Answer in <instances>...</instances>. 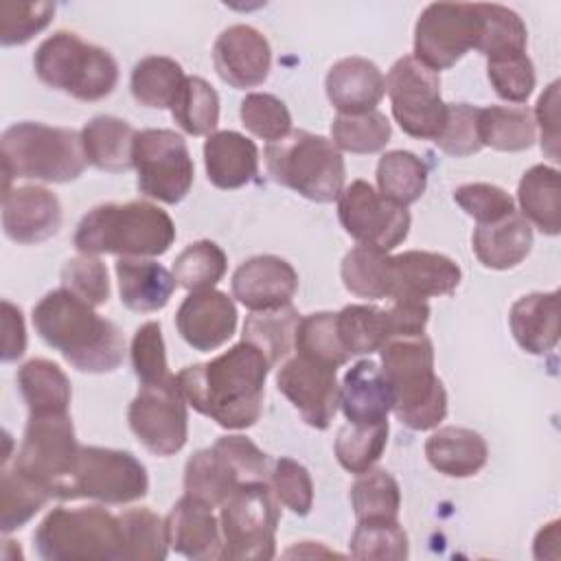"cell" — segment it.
Segmentation results:
<instances>
[{
	"label": "cell",
	"mask_w": 561,
	"mask_h": 561,
	"mask_svg": "<svg viewBox=\"0 0 561 561\" xmlns=\"http://www.w3.org/2000/svg\"><path fill=\"white\" fill-rule=\"evenodd\" d=\"M33 68L42 83L85 103L110 96L118 83L116 59L70 31L46 37L33 55Z\"/></svg>",
	"instance_id": "obj_7"
},
{
	"label": "cell",
	"mask_w": 561,
	"mask_h": 561,
	"mask_svg": "<svg viewBox=\"0 0 561 561\" xmlns=\"http://www.w3.org/2000/svg\"><path fill=\"white\" fill-rule=\"evenodd\" d=\"M392 116L412 138L434 140L447 116V103L440 96V79L412 55L397 59L386 77Z\"/></svg>",
	"instance_id": "obj_14"
},
{
	"label": "cell",
	"mask_w": 561,
	"mask_h": 561,
	"mask_svg": "<svg viewBox=\"0 0 561 561\" xmlns=\"http://www.w3.org/2000/svg\"><path fill=\"white\" fill-rule=\"evenodd\" d=\"M127 421L134 436L156 456H173L186 445L188 414L178 379L140 386L129 403Z\"/></svg>",
	"instance_id": "obj_15"
},
{
	"label": "cell",
	"mask_w": 561,
	"mask_h": 561,
	"mask_svg": "<svg viewBox=\"0 0 561 561\" xmlns=\"http://www.w3.org/2000/svg\"><path fill=\"white\" fill-rule=\"evenodd\" d=\"M267 484L285 508L294 515H309L313 506V482L309 471L294 458H278L272 462Z\"/></svg>",
	"instance_id": "obj_52"
},
{
	"label": "cell",
	"mask_w": 561,
	"mask_h": 561,
	"mask_svg": "<svg viewBox=\"0 0 561 561\" xmlns=\"http://www.w3.org/2000/svg\"><path fill=\"white\" fill-rule=\"evenodd\" d=\"M4 191L13 178L64 184L77 180L88 160L81 145V134L68 127L44 123H15L0 138Z\"/></svg>",
	"instance_id": "obj_5"
},
{
	"label": "cell",
	"mask_w": 561,
	"mask_h": 561,
	"mask_svg": "<svg viewBox=\"0 0 561 561\" xmlns=\"http://www.w3.org/2000/svg\"><path fill=\"white\" fill-rule=\"evenodd\" d=\"M298 322L300 313L291 305L267 311H252L243 324V342L261 351L270 366H276L289 355Z\"/></svg>",
	"instance_id": "obj_37"
},
{
	"label": "cell",
	"mask_w": 561,
	"mask_h": 561,
	"mask_svg": "<svg viewBox=\"0 0 561 561\" xmlns=\"http://www.w3.org/2000/svg\"><path fill=\"white\" fill-rule=\"evenodd\" d=\"M267 173L280 186L298 195L329 204L344 191L346 167L333 140L305 129H291L263 151Z\"/></svg>",
	"instance_id": "obj_6"
},
{
	"label": "cell",
	"mask_w": 561,
	"mask_h": 561,
	"mask_svg": "<svg viewBox=\"0 0 561 561\" xmlns=\"http://www.w3.org/2000/svg\"><path fill=\"white\" fill-rule=\"evenodd\" d=\"M471 248L484 267L511 270L528 256L533 248V228L515 210L500 221L478 224L471 237Z\"/></svg>",
	"instance_id": "obj_30"
},
{
	"label": "cell",
	"mask_w": 561,
	"mask_h": 561,
	"mask_svg": "<svg viewBox=\"0 0 561 561\" xmlns=\"http://www.w3.org/2000/svg\"><path fill=\"white\" fill-rule=\"evenodd\" d=\"M486 77L495 94L511 103H524L535 90V66L526 53L486 59Z\"/></svg>",
	"instance_id": "obj_55"
},
{
	"label": "cell",
	"mask_w": 561,
	"mask_h": 561,
	"mask_svg": "<svg viewBox=\"0 0 561 561\" xmlns=\"http://www.w3.org/2000/svg\"><path fill=\"white\" fill-rule=\"evenodd\" d=\"M26 351V327L20 307L2 300V362H15Z\"/></svg>",
	"instance_id": "obj_61"
},
{
	"label": "cell",
	"mask_w": 561,
	"mask_h": 561,
	"mask_svg": "<svg viewBox=\"0 0 561 561\" xmlns=\"http://www.w3.org/2000/svg\"><path fill=\"white\" fill-rule=\"evenodd\" d=\"M53 497V493L35 478L26 476L18 467H2L0 484V528L4 535L22 528L31 522Z\"/></svg>",
	"instance_id": "obj_39"
},
{
	"label": "cell",
	"mask_w": 561,
	"mask_h": 561,
	"mask_svg": "<svg viewBox=\"0 0 561 561\" xmlns=\"http://www.w3.org/2000/svg\"><path fill=\"white\" fill-rule=\"evenodd\" d=\"M204 167L210 184L217 188H241L259 171V149L239 131H215L204 142Z\"/></svg>",
	"instance_id": "obj_26"
},
{
	"label": "cell",
	"mask_w": 561,
	"mask_h": 561,
	"mask_svg": "<svg viewBox=\"0 0 561 561\" xmlns=\"http://www.w3.org/2000/svg\"><path fill=\"white\" fill-rule=\"evenodd\" d=\"M427 462L443 476L449 478H471L476 476L489 458V447L484 438L469 427H438L425 440Z\"/></svg>",
	"instance_id": "obj_31"
},
{
	"label": "cell",
	"mask_w": 561,
	"mask_h": 561,
	"mask_svg": "<svg viewBox=\"0 0 561 561\" xmlns=\"http://www.w3.org/2000/svg\"><path fill=\"white\" fill-rule=\"evenodd\" d=\"M462 272L445 254L427 250H408L392 256V291L388 300H425L449 296L460 285Z\"/></svg>",
	"instance_id": "obj_22"
},
{
	"label": "cell",
	"mask_w": 561,
	"mask_h": 561,
	"mask_svg": "<svg viewBox=\"0 0 561 561\" xmlns=\"http://www.w3.org/2000/svg\"><path fill=\"white\" fill-rule=\"evenodd\" d=\"M351 506L357 522L397 519L401 508V491L397 480L383 469L357 473V480L351 486Z\"/></svg>",
	"instance_id": "obj_45"
},
{
	"label": "cell",
	"mask_w": 561,
	"mask_h": 561,
	"mask_svg": "<svg viewBox=\"0 0 561 561\" xmlns=\"http://www.w3.org/2000/svg\"><path fill=\"white\" fill-rule=\"evenodd\" d=\"M298 274L280 256L259 254L243 261L232 274V296L250 311H267L291 305Z\"/></svg>",
	"instance_id": "obj_20"
},
{
	"label": "cell",
	"mask_w": 561,
	"mask_h": 561,
	"mask_svg": "<svg viewBox=\"0 0 561 561\" xmlns=\"http://www.w3.org/2000/svg\"><path fill=\"white\" fill-rule=\"evenodd\" d=\"M123 533V559L127 561H162L169 552L167 524L153 511L127 508L118 515Z\"/></svg>",
	"instance_id": "obj_42"
},
{
	"label": "cell",
	"mask_w": 561,
	"mask_h": 561,
	"mask_svg": "<svg viewBox=\"0 0 561 561\" xmlns=\"http://www.w3.org/2000/svg\"><path fill=\"white\" fill-rule=\"evenodd\" d=\"M340 408L353 425L388 421V414L392 412V392L379 364L359 359L346 370L340 386Z\"/></svg>",
	"instance_id": "obj_25"
},
{
	"label": "cell",
	"mask_w": 561,
	"mask_h": 561,
	"mask_svg": "<svg viewBox=\"0 0 561 561\" xmlns=\"http://www.w3.org/2000/svg\"><path fill=\"white\" fill-rule=\"evenodd\" d=\"M37 335L81 373H112L123 364L121 329L68 289L48 291L33 307Z\"/></svg>",
	"instance_id": "obj_2"
},
{
	"label": "cell",
	"mask_w": 561,
	"mask_h": 561,
	"mask_svg": "<svg viewBox=\"0 0 561 561\" xmlns=\"http://www.w3.org/2000/svg\"><path fill=\"white\" fill-rule=\"evenodd\" d=\"M39 557L48 561H116L123 559L118 515L101 506L53 508L33 535Z\"/></svg>",
	"instance_id": "obj_8"
},
{
	"label": "cell",
	"mask_w": 561,
	"mask_h": 561,
	"mask_svg": "<svg viewBox=\"0 0 561 561\" xmlns=\"http://www.w3.org/2000/svg\"><path fill=\"white\" fill-rule=\"evenodd\" d=\"M278 500L267 482L239 486L219 506L221 559L267 561L276 554Z\"/></svg>",
	"instance_id": "obj_9"
},
{
	"label": "cell",
	"mask_w": 561,
	"mask_h": 561,
	"mask_svg": "<svg viewBox=\"0 0 561 561\" xmlns=\"http://www.w3.org/2000/svg\"><path fill=\"white\" fill-rule=\"evenodd\" d=\"M392 337H414L423 335L427 320H430V307L425 300H412V298H394L388 307Z\"/></svg>",
	"instance_id": "obj_60"
},
{
	"label": "cell",
	"mask_w": 561,
	"mask_h": 561,
	"mask_svg": "<svg viewBox=\"0 0 561 561\" xmlns=\"http://www.w3.org/2000/svg\"><path fill=\"white\" fill-rule=\"evenodd\" d=\"M226 252L208 239L186 245L173 261L175 283L188 291L213 289L226 274Z\"/></svg>",
	"instance_id": "obj_47"
},
{
	"label": "cell",
	"mask_w": 561,
	"mask_h": 561,
	"mask_svg": "<svg viewBox=\"0 0 561 561\" xmlns=\"http://www.w3.org/2000/svg\"><path fill=\"white\" fill-rule=\"evenodd\" d=\"M337 318V333L348 355H370L392 340L388 309L375 305H348Z\"/></svg>",
	"instance_id": "obj_41"
},
{
	"label": "cell",
	"mask_w": 561,
	"mask_h": 561,
	"mask_svg": "<svg viewBox=\"0 0 561 561\" xmlns=\"http://www.w3.org/2000/svg\"><path fill=\"white\" fill-rule=\"evenodd\" d=\"M239 116L243 127L256 138L267 140V145L285 138L291 131V114L287 105L267 92L245 94L239 107Z\"/></svg>",
	"instance_id": "obj_51"
},
{
	"label": "cell",
	"mask_w": 561,
	"mask_h": 561,
	"mask_svg": "<svg viewBox=\"0 0 561 561\" xmlns=\"http://www.w3.org/2000/svg\"><path fill=\"white\" fill-rule=\"evenodd\" d=\"M392 136L390 121L379 110L364 114H337L331 123V138L340 151L377 153Z\"/></svg>",
	"instance_id": "obj_46"
},
{
	"label": "cell",
	"mask_w": 561,
	"mask_h": 561,
	"mask_svg": "<svg viewBox=\"0 0 561 561\" xmlns=\"http://www.w3.org/2000/svg\"><path fill=\"white\" fill-rule=\"evenodd\" d=\"M388 421L375 425L346 423L335 436V458L351 473H364L381 458L388 443Z\"/></svg>",
	"instance_id": "obj_48"
},
{
	"label": "cell",
	"mask_w": 561,
	"mask_h": 561,
	"mask_svg": "<svg viewBox=\"0 0 561 561\" xmlns=\"http://www.w3.org/2000/svg\"><path fill=\"white\" fill-rule=\"evenodd\" d=\"M61 226V204L44 186H18L2 193L4 234L22 245L39 243L57 234Z\"/></svg>",
	"instance_id": "obj_21"
},
{
	"label": "cell",
	"mask_w": 561,
	"mask_h": 561,
	"mask_svg": "<svg viewBox=\"0 0 561 561\" xmlns=\"http://www.w3.org/2000/svg\"><path fill=\"white\" fill-rule=\"evenodd\" d=\"M138 188L162 204L182 202L193 186V158L186 140L173 129H142L134 140Z\"/></svg>",
	"instance_id": "obj_13"
},
{
	"label": "cell",
	"mask_w": 561,
	"mask_h": 561,
	"mask_svg": "<svg viewBox=\"0 0 561 561\" xmlns=\"http://www.w3.org/2000/svg\"><path fill=\"white\" fill-rule=\"evenodd\" d=\"M377 186L386 199L408 208L425 193L427 167L412 151H388L377 162Z\"/></svg>",
	"instance_id": "obj_40"
},
{
	"label": "cell",
	"mask_w": 561,
	"mask_h": 561,
	"mask_svg": "<svg viewBox=\"0 0 561 561\" xmlns=\"http://www.w3.org/2000/svg\"><path fill=\"white\" fill-rule=\"evenodd\" d=\"M478 136L482 147L497 151H524L537 138L535 116L524 105H489L478 110Z\"/></svg>",
	"instance_id": "obj_35"
},
{
	"label": "cell",
	"mask_w": 561,
	"mask_h": 561,
	"mask_svg": "<svg viewBox=\"0 0 561 561\" xmlns=\"http://www.w3.org/2000/svg\"><path fill=\"white\" fill-rule=\"evenodd\" d=\"M340 276L344 287L368 300L390 298L392 291V256L383 250L357 245L342 259Z\"/></svg>",
	"instance_id": "obj_36"
},
{
	"label": "cell",
	"mask_w": 561,
	"mask_h": 561,
	"mask_svg": "<svg viewBox=\"0 0 561 561\" xmlns=\"http://www.w3.org/2000/svg\"><path fill=\"white\" fill-rule=\"evenodd\" d=\"M250 484L241 476L234 460L215 443L208 449L195 451L184 467L186 495L208 504L221 506L239 486Z\"/></svg>",
	"instance_id": "obj_29"
},
{
	"label": "cell",
	"mask_w": 561,
	"mask_h": 561,
	"mask_svg": "<svg viewBox=\"0 0 561 561\" xmlns=\"http://www.w3.org/2000/svg\"><path fill=\"white\" fill-rule=\"evenodd\" d=\"M213 64L221 81L245 90L261 85L272 68L267 37L250 24H234L219 33L213 46Z\"/></svg>",
	"instance_id": "obj_18"
},
{
	"label": "cell",
	"mask_w": 561,
	"mask_h": 561,
	"mask_svg": "<svg viewBox=\"0 0 561 561\" xmlns=\"http://www.w3.org/2000/svg\"><path fill=\"white\" fill-rule=\"evenodd\" d=\"M61 287L92 307L105 305L110 298L107 267L94 254L72 256L61 267Z\"/></svg>",
	"instance_id": "obj_54"
},
{
	"label": "cell",
	"mask_w": 561,
	"mask_h": 561,
	"mask_svg": "<svg viewBox=\"0 0 561 561\" xmlns=\"http://www.w3.org/2000/svg\"><path fill=\"white\" fill-rule=\"evenodd\" d=\"M169 110L178 127L191 136H210L219 123V96L202 77H186Z\"/></svg>",
	"instance_id": "obj_43"
},
{
	"label": "cell",
	"mask_w": 561,
	"mask_h": 561,
	"mask_svg": "<svg viewBox=\"0 0 561 561\" xmlns=\"http://www.w3.org/2000/svg\"><path fill=\"white\" fill-rule=\"evenodd\" d=\"M270 368L263 353L241 340L210 362L182 368L175 379L199 414L226 430H245L261 419Z\"/></svg>",
	"instance_id": "obj_1"
},
{
	"label": "cell",
	"mask_w": 561,
	"mask_h": 561,
	"mask_svg": "<svg viewBox=\"0 0 561 561\" xmlns=\"http://www.w3.org/2000/svg\"><path fill=\"white\" fill-rule=\"evenodd\" d=\"M335 370L298 353L278 368V392L287 397L309 427L327 430L337 412L340 383Z\"/></svg>",
	"instance_id": "obj_17"
},
{
	"label": "cell",
	"mask_w": 561,
	"mask_h": 561,
	"mask_svg": "<svg viewBox=\"0 0 561 561\" xmlns=\"http://www.w3.org/2000/svg\"><path fill=\"white\" fill-rule=\"evenodd\" d=\"M20 394L28 408V416L68 414L70 381L66 373L50 359H28L15 375Z\"/></svg>",
	"instance_id": "obj_33"
},
{
	"label": "cell",
	"mask_w": 561,
	"mask_h": 561,
	"mask_svg": "<svg viewBox=\"0 0 561 561\" xmlns=\"http://www.w3.org/2000/svg\"><path fill=\"white\" fill-rule=\"evenodd\" d=\"M559 171L548 164L530 167L517 186V202L522 217L535 224L543 234H559L561 230V199H559Z\"/></svg>",
	"instance_id": "obj_34"
},
{
	"label": "cell",
	"mask_w": 561,
	"mask_h": 561,
	"mask_svg": "<svg viewBox=\"0 0 561 561\" xmlns=\"http://www.w3.org/2000/svg\"><path fill=\"white\" fill-rule=\"evenodd\" d=\"M535 557L537 559H557L559 557V522L546 524L535 537Z\"/></svg>",
	"instance_id": "obj_62"
},
{
	"label": "cell",
	"mask_w": 561,
	"mask_h": 561,
	"mask_svg": "<svg viewBox=\"0 0 561 561\" xmlns=\"http://www.w3.org/2000/svg\"><path fill=\"white\" fill-rule=\"evenodd\" d=\"M484 28V2H434L414 26V59L440 72L476 50Z\"/></svg>",
	"instance_id": "obj_10"
},
{
	"label": "cell",
	"mask_w": 561,
	"mask_h": 561,
	"mask_svg": "<svg viewBox=\"0 0 561 561\" xmlns=\"http://www.w3.org/2000/svg\"><path fill=\"white\" fill-rule=\"evenodd\" d=\"M169 548L188 559H221V528L213 515V506L184 493L167 519Z\"/></svg>",
	"instance_id": "obj_23"
},
{
	"label": "cell",
	"mask_w": 561,
	"mask_h": 561,
	"mask_svg": "<svg viewBox=\"0 0 561 561\" xmlns=\"http://www.w3.org/2000/svg\"><path fill=\"white\" fill-rule=\"evenodd\" d=\"M535 125L541 129V149L559 160V81H552L535 107Z\"/></svg>",
	"instance_id": "obj_59"
},
{
	"label": "cell",
	"mask_w": 561,
	"mask_h": 561,
	"mask_svg": "<svg viewBox=\"0 0 561 561\" xmlns=\"http://www.w3.org/2000/svg\"><path fill=\"white\" fill-rule=\"evenodd\" d=\"M175 241L167 210L149 202L101 204L77 226L75 248L81 254H118L149 259L164 254Z\"/></svg>",
	"instance_id": "obj_3"
},
{
	"label": "cell",
	"mask_w": 561,
	"mask_h": 561,
	"mask_svg": "<svg viewBox=\"0 0 561 561\" xmlns=\"http://www.w3.org/2000/svg\"><path fill=\"white\" fill-rule=\"evenodd\" d=\"M55 15L53 2H2L0 4V42L2 46H22L44 31Z\"/></svg>",
	"instance_id": "obj_56"
},
{
	"label": "cell",
	"mask_w": 561,
	"mask_h": 561,
	"mask_svg": "<svg viewBox=\"0 0 561 561\" xmlns=\"http://www.w3.org/2000/svg\"><path fill=\"white\" fill-rule=\"evenodd\" d=\"M131 366L140 386L162 383L175 377L169 373L160 322L151 320L136 329L131 340Z\"/></svg>",
	"instance_id": "obj_53"
},
{
	"label": "cell",
	"mask_w": 561,
	"mask_h": 561,
	"mask_svg": "<svg viewBox=\"0 0 561 561\" xmlns=\"http://www.w3.org/2000/svg\"><path fill=\"white\" fill-rule=\"evenodd\" d=\"M184 79L186 75L175 59L164 55H149L134 66L129 88L131 96L140 105L164 110L173 105Z\"/></svg>",
	"instance_id": "obj_38"
},
{
	"label": "cell",
	"mask_w": 561,
	"mask_h": 561,
	"mask_svg": "<svg viewBox=\"0 0 561 561\" xmlns=\"http://www.w3.org/2000/svg\"><path fill=\"white\" fill-rule=\"evenodd\" d=\"M478 110L469 103H447V116L434 145L449 156L467 158L482 149L478 136Z\"/></svg>",
	"instance_id": "obj_57"
},
{
	"label": "cell",
	"mask_w": 561,
	"mask_h": 561,
	"mask_svg": "<svg viewBox=\"0 0 561 561\" xmlns=\"http://www.w3.org/2000/svg\"><path fill=\"white\" fill-rule=\"evenodd\" d=\"M121 302L131 311H160L171 300L178 283L173 272L151 259L121 256L114 265Z\"/></svg>",
	"instance_id": "obj_27"
},
{
	"label": "cell",
	"mask_w": 561,
	"mask_h": 561,
	"mask_svg": "<svg viewBox=\"0 0 561 561\" xmlns=\"http://www.w3.org/2000/svg\"><path fill=\"white\" fill-rule=\"evenodd\" d=\"M324 90L340 114H364L373 112L383 99L386 77L366 57H344L329 68Z\"/></svg>",
	"instance_id": "obj_24"
},
{
	"label": "cell",
	"mask_w": 561,
	"mask_h": 561,
	"mask_svg": "<svg viewBox=\"0 0 561 561\" xmlns=\"http://www.w3.org/2000/svg\"><path fill=\"white\" fill-rule=\"evenodd\" d=\"M528 31L522 18L504 4L484 2V28L478 44V53L486 59L526 53Z\"/></svg>",
	"instance_id": "obj_50"
},
{
	"label": "cell",
	"mask_w": 561,
	"mask_h": 561,
	"mask_svg": "<svg viewBox=\"0 0 561 561\" xmlns=\"http://www.w3.org/2000/svg\"><path fill=\"white\" fill-rule=\"evenodd\" d=\"M175 327L195 351H215L234 335L237 307L228 294L215 287L191 291L175 313Z\"/></svg>",
	"instance_id": "obj_19"
},
{
	"label": "cell",
	"mask_w": 561,
	"mask_h": 561,
	"mask_svg": "<svg viewBox=\"0 0 561 561\" xmlns=\"http://www.w3.org/2000/svg\"><path fill=\"white\" fill-rule=\"evenodd\" d=\"M342 228L359 243L383 252L394 250L410 232V213L386 199L373 184L355 180L337 197Z\"/></svg>",
	"instance_id": "obj_16"
},
{
	"label": "cell",
	"mask_w": 561,
	"mask_h": 561,
	"mask_svg": "<svg viewBox=\"0 0 561 561\" xmlns=\"http://www.w3.org/2000/svg\"><path fill=\"white\" fill-rule=\"evenodd\" d=\"M147 491V469L134 454L81 445L66 500L88 497L103 504H129L145 497Z\"/></svg>",
	"instance_id": "obj_12"
},
{
	"label": "cell",
	"mask_w": 561,
	"mask_h": 561,
	"mask_svg": "<svg viewBox=\"0 0 561 561\" xmlns=\"http://www.w3.org/2000/svg\"><path fill=\"white\" fill-rule=\"evenodd\" d=\"M454 202L478 224H493L515 213L513 197L489 182L462 184L454 191Z\"/></svg>",
	"instance_id": "obj_58"
},
{
	"label": "cell",
	"mask_w": 561,
	"mask_h": 561,
	"mask_svg": "<svg viewBox=\"0 0 561 561\" xmlns=\"http://www.w3.org/2000/svg\"><path fill=\"white\" fill-rule=\"evenodd\" d=\"M79 451L68 414L28 416L13 467L44 484L53 497L66 500Z\"/></svg>",
	"instance_id": "obj_11"
},
{
	"label": "cell",
	"mask_w": 561,
	"mask_h": 561,
	"mask_svg": "<svg viewBox=\"0 0 561 561\" xmlns=\"http://www.w3.org/2000/svg\"><path fill=\"white\" fill-rule=\"evenodd\" d=\"M294 346H296L298 355L309 357L320 364H327L331 368L344 366L351 357L340 340L337 318L331 311L309 313V316L300 318Z\"/></svg>",
	"instance_id": "obj_44"
},
{
	"label": "cell",
	"mask_w": 561,
	"mask_h": 561,
	"mask_svg": "<svg viewBox=\"0 0 561 561\" xmlns=\"http://www.w3.org/2000/svg\"><path fill=\"white\" fill-rule=\"evenodd\" d=\"M379 353L394 416L414 432L434 430L447 414V392L434 373L430 337H392Z\"/></svg>",
	"instance_id": "obj_4"
},
{
	"label": "cell",
	"mask_w": 561,
	"mask_h": 561,
	"mask_svg": "<svg viewBox=\"0 0 561 561\" xmlns=\"http://www.w3.org/2000/svg\"><path fill=\"white\" fill-rule=\"evenodd\" d=\"M348 548L353 559L401 561L408 557V535L397 519H364L357 522Z\"/></svg>",
	"instance_id": "obj_49"
},
{
	"label": "cell",
	"mask_w": 561,
	"mask_h": 561,
	"mask_svg": "<svg viewBox=\"0 0 561 561\" xmlns=\"http://www.w3.org/2000/svg\"><path fill=\"white\" fill-rule=\"evenodd\" d=\"M79 134L85 160L92 167L110 173H121L134 167L131 153L138 131L127 121L99 114L90 118Z\"/></svg>",
	"instance_id": "obj_32"
},
{
	"label": "cell",
	"mask_w": 561,
	"mask_h": 561,
	"mask_svg": "<svg viewBox=\"0 0 561 561\" xmlns=\"http://www.w3.org/2000/svg\"><path fill=\"white\" fill-rule=\"evenodd\" d=\"M508 324L515 342L526 353H550L559 342V291H535L517 298Z\"/></svg>",
	"instance_id": "obj_28"
}]
</instances>
